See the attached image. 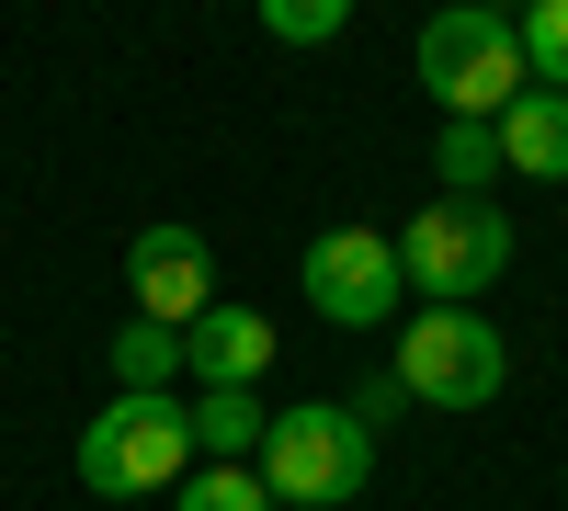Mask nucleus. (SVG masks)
<instances>
[{
    "label": "nucleus",
    "mask_w": 568,
    "mask_h": 511,
    "mask_svg": "<svg viewBox=\"0 0 568 511\" xmlns=\"http://www.w3.org/2000/svg\"><path fill=\"white\" fill-rule=\"evenodd\" d=\"M500 262H511V216L489 194H433L398 227V273H409V296H433V307H478L500 285Z\"/></svg>",
    "instance_id": "nucleus-1"
},
{
    "label": "nucleus",
    "mask_w": 568,
    "mask_h": 511,
    "mask_svg": "<svg viewBox=\"0 0 568 511\" xmlns=\"http://www.w3.org/2000/svg\"><path fill=\"white\" fill-rule=\"evenodd\" d=\"M524 80H535V69H524V34H511L500 12H478V0H455V12H433V23H420V91H433L444 114L500 125Z\"/></svg>",
    "instance_id": "nucleus-2"
},
{
    "label": "nucleus",
    "mask_w": 568,
    "mask_h": 511,
    "mask_svg": "<svg viewBox=\"0 0 568 511\" xmlns=\"http://www.w3.org/2000/svg\"><path fill=\"white\" fill-rule=\"evenodd\" d=\"M194 478V409L182 398H103V421L80 432V489L103 500H149Z\"/></svg>",
    "instance_id": "nucleus-3"
},
{
    "label": "nucleus",
    "mask_w": 568,
    "mask_h": 511,
    "mask_svg": "<svg viewBox=\"0 0 568 511\" xmlns=\"http://www.w3.org/2000/svg\"><path fill=\"white\" fill-rule=\"evenodd\" d=\"M364 478H375V432L353 421V409H329V398L273 409V432H262V489H273V500L329 511V500H353Z\"/></svg>",
    "instance_id": "nucleus-4"
},
{
    "label": "nucleus",
    "mask_w": 568,
    "mask_h": 511,
    "mask_svg": "<svg viewBox=\"0 0 568 511\" xmlns=\"http://www.w3.org/2000/svg\"><path fill=\"white\" fill-rule=\"evenodd\" d=\"M500 376H511V352H500V330L478 307H420L398 330V387L420 409H489Z\"/></svg>",
    "instance_id": "nucleus-5"
},
{
    "label": "nucleus",
    "mask_w": 568,
    "mask_h": 511,
    "mask_svg": "<svg viewBox=\"0 0 568 511\" xmlns=\"http://www.w3.org/2000/svg\"><path fill=\"white\" fill-rule=\"evenodd\" d=\"M398 296H409V273H398V239H387V227H318V239H307V307H318V318L375 330Z\"/></svg>",
    "instance_id": "nucleus-6"
},
{
    "label": "nucleus",
    "mask_w": 568,
    "mask_h": 511,
    "mask_svg": "<svg viewBox=\"0 0 568 511\" xmlns=\"http://www.w3.org/2000/svg\"><path fill=\"white\" fill-rule=\"evenodd\" d=\"M125 296H136V318H160V330H194V318L216 307V262H205V239L194 227H136L125 239Z\"/></svg>",
    "instance_id": "nucleus-7"
},
{
    "label": "nucleus",
    "mask_w": 568,
    "mask_h": 511,
    "mask_svg": "<svg viewBox=\"0 0 568 511\" xmlns=\"http://www.w3.org/2000/svg\"><path fill=\"white\" fill-rule=\"evenodd\" d=\"M262 364H273V318L262 307H205L194 330H182V376L194 387H262Z\"/></svg>",
    "instance_id": "nucleus-8"
},
{
    "label": "nucleus",
    "mask_w": 568,
    "mask_h": 511,
    "mask_svg": "<svg viewBox=\"0 0 568 511\" xmlns=\"http://www.w3.org/2000/svg\"><path fill=\"white\" fill-rule=\"evenodd\" d=\"M500 160L524 171V182H568V91H546V80L511 91V114H500Z\"/></svg>",
    "instance_id": "nucleus-9"
},
{
    "label": "nucleus",
    "mask_w": 568,
    "mask_h": 511,
    "mask_svg": "<svg viewBox=\"0 0 568 511\" xmlns=\"http://www.w3.org/2000/svg\"><path fill=\"white\" fill-rule=\"evenodd\" d=\"M182 409H194L205 467H240V454H262V432H273V409H262L251 387H205V398H182Z\"/></svg>",
    "instance_id": "nucleus-10"
},
{
    "label": "nucleus",
    "mask_w": 568,
    "mask_h": 511,
    "mask_svg": "<svg viewBox=\"0 0 568 511\" xmlns=\"http://www.w3.org/2000/svg\"><path fill=\"white\" fill-rule=\"evenodd\" d=\"M171 376H182V330L125 318V330H114V387H125V398H171Z\"/></svg>",
    "instance_id": "nucleus-11"
},
{
    "label": "nucleus",
    "mask_w": 568,
    "mask_h": 511,
    "mask_svg": "<svg viewBox=\"0 0 568 511\" xmlns=\"http://www.w3.org/2000/svg\"><path fill=\"white\" fill-rule=\"evenodd\" d=\"M433 171H444V194H489V182L511 171V160H500V125L455 114V125H444V149H433Z\"/></svg>",
    "instance_id": "nucleus-12"
},
{
    "label": "nucleus",
    "mask_w": 568,
    "mask_h": 511,
    "mask_svg": "<svg viewBox=\"0 0 568 511\" xmlns=\"http://www.w3.org/2000/svg\"><path fill=\"white\" fill-rule=\"evenodd\" d=\"M511 34H524V69H535L546 91H568V0H524V23H511Z\"/></svg>",
    "instance_id": "nucleus-13"
},
{
    "label": "nucleus",
    "mask_w": 568,
    "mask_h": 511,
    "mask_svg": "<svg viewBox=\"0 0 568 511\" xmlns=\"http://www.w3.org/2000/svg\"><path fill=\"white\" fill-rule=\"evenodd\" d=\"M171 511H273V489H262V467H205L171 489Z\"/></svg>",
    "instance_id": "nucleus-14"
},
{
    "label": "nucleus",
    "mask_w": 568,
    "mask_h": 511,
    "mask_svg": "<svg viewBox=\"0 0 568 511\" xmlns=\"http://www.w3.org/2000/svg\"><path fill=\"white\" fill-rule=\"evenodd\" d=\"M262 23H273L284 45H329V34L353 23V0H262Z\"/></svg>",
    "instance_id": "nucleus-15"
},
{
    "label": "nucleus",
    "mask_w": 568,
    "mask_h": 511,
    "mask_svg": "<svg viewBox=\"0 0 568 511\" xmlns=\"http://www.w3.org/2000/svg\"><path fill=\"white\" fill-rule=\"evenodd\" d=\"M387 409H409V387H398V376H364V387H353V421H364V432L387 421Z\"/></svg>",
    "instance_id": "nucleus-16"
},
{
    "label": "nucleus",
    "mask_w": 568,
    "mask_h": 511,
    "mask_svg": "<svg viewBox=\"0 0 568 511\" xmlns=\"http://www.w3.org/2000/svg\"><path fill=\"white\" fill-rule=\"evenodd\" d=\"M478 12H500V23H524V0H478Z\"/></svg>",
    "instance_id": "nucleus-17"
}]
</instances>
